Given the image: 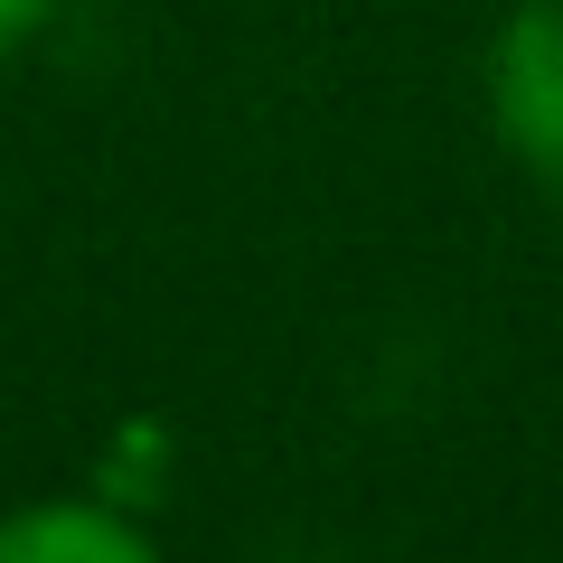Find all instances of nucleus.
I'll return each mask as SVG.
<instances>
[{
  "label": "nucleus",
  "mask_w": 563,
  "mask_h": 563,
  "mask_svg": "<svg viewBox=\"0 0 563 563\" xmlns=\"http://www.w3.org/2000/svg\"><path fill=\"white\" fill-rule=\"evenodd\" d=\"M479 103L507 161L563 188V0H507L479 47Z\"/></svg>",
  "instance_id": "f257e3e1"
},
{
  "label": "nucleus",
  "mask_w": 563,
  "mask_h": 563,
  "mask_svg": "<svg viewBox=\"0 0 563 563\" xmlns=\"http://www.w3.org/2000/svg\"><path fill=\"white\" fill-rule=\"evenodd\" d=\"M0 563H169L151 517L95 498V488H66V498H29L0 517Z\"/></svg>",
  "instance_id": "f03ea898"
},
{
  "label": "nucleus",
  "mask_w": 563,
  "mask_h": 563,
  "mask_svg": "<svg viewBox=\"0 0 563 563\" xmlns=\"http://www.w3.org/2000/svg\"><path fill=\"white\" fill-rule=\"evenodd\" d=\"M161 488H169V422H122V432H113V461L95 470V498L151 517Z\"/></svg>",
  "instance_id": "7ed1b4c3"
},
{
  "label": "nucleus",
  "mask_w": 563,
  "mask_h": 563,
  "mask_svg": "<svg viewBox=\"0 0 563 563\" xmlns=\"http://www.w3.org/2000/svg\"><path fill=\"white\" fill-rule=\"evenodd\" d=\"M47 20H57V0H0V66L29 57V47L47 38Z\"/></svg>",
  "instance_id": "20e7f679"
}]
</instances>
